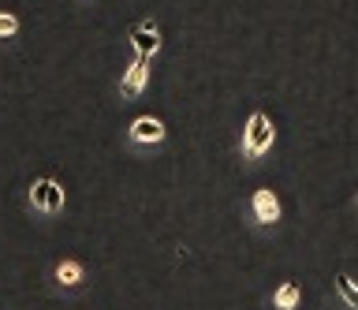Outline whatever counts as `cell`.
I'll use <instances>...</instances> for the list:
<instances>
[{
  "mask_svg": "<svg viewBox=\"0 0 358 310\" xmlns=\"http://www.w3.org/2000/svg\"><path fill=\"white\" fill-rule=\"evenodd\" d=\"M273 139H276L273 120H268L262 108H257V113H250V120H246V131H243V153H246V161H257V157H262V153L273 146Z\"/></svg>",
  "mask_w": 358,
  "mask_h": 310,
  "instance_id": "obj_1",
  "label": "cell"
},
{
  "mask_svg": "<svg viewBox=\"0 0 358 310\" xmlns=\"http://www.w3.org/2000/svg\"><path fill=\"white\" fill-rule=\"evenodd\" d=\"M30 206L34 209H41V213H49V217H56L64 209V187L56 183V180H34V187H30Z\"/></svg>",
  "mask_w": 358,
  "mask_h": 310,
  "instance_id": "obj_2",
  "label": "cell"
},
{
  "mask_svg": "<svg viewBox=\"0 0 358 310\" xmlns=\"http://www.w3.org/2000/svg\"><path fill=\"white\" fill-rule=\"evenodd\" d=\"M250 213L257 225H276L280 220V198L268 191V187H257L254 198H250Z\"/></svg>",
  "mask_w": 358,
  "mask_h": 310,
  "instance_id": "obj_3",
  "label": "cell"
},
{
  "mask_svg": "<svg viewBox=\"0 0 358 310\" xmlns=\"http://www.w3.org/2000/svg\"><path fill=\"white\" fill-rule=\"evenodd\" d=\"M127 135H131L134 146H157V142H164V124L157 116H138Z\"/></svg>",
  "mask_w": 358,
  "mask_h": 310,
  "instance_id": "obj_4",
  "label": "cell"
},
{
  "mask_svg": "<svg viewBox=\"0 0 358 310\" xmlns=\"http://www.w3.org/2000/svg\"><path fill=\"white\" fill-rule=\"evenodd\" d=\"M150 57H134V64L127 71H123V83H120V94L123 97H138L142 94V86H145V79H150Z\"/></svg>",
  "mask_w": 358,
  "mask_h": 310,
  "instance_id": "obj_5",
  "label": "cell"
},
{
  "mask_svg": "<svg viewBox=\"0 0 358 310\" xmlns=\"http://www.w3.org/2000/svg\"><path fill=\"white\" fill-rule=\"evenodd\" d=\"M131 45H134V57H157V49H161V34H157V27L145 19V23H138L131 30Z\"/></svg>",
  "mask_w": 358,
  "mask_h": 310,
  "instance_id": "obj_6",
  "label": "cell"
},
{
  "mask_svg": "<svg viewBox=\"0 0 358 310\" xmlns=\"http://www.w3.org/2000/svg\"><path fill=\"white\" fill-rule=\"evenodd\" d=\"M56 281H60L64 288H78L86 281V273H83V265H78L75 258H64L60 265H56Z\"/></svg>",
  "mask_w": 358,
  "mask_h": 310,
  "instance_id": "obj_7",
  "label": "cell"
},
{
  "mask_svg": "<svg viewBox=\"0 0 358 310\" xmlns=\"http://www.w3.org/2000/svg\"><path fill=\"white\" fill-rule=\"evenodd\" d=\"M299 299H302L299 284L284 281V284L276 288V295H273V307H276V310H295V307H299Z\"/></svg>",
  "mask_w": 358,
  "mask_h": 310,
  "instance_id": "obj_8",
  "label": "cell"
},
{
  "mask_svg": "<svg viewBox=\"0 0 358 310\" xmlns=\"http://www.w3.org/2000/svg\"><path fill=\"white\" fill-rule=\"evenodd\" d=\"M336 292L343 295V303H347V307H358V284H355L347 273H340V276H336Z\"/></svg>",
  "mask_w": 358,
  "mask_h": 310,
  "instance_id": "obj_9",
  "label": "cell"
},
{
  "mask_svg": "<svg viewBox=\"0 0 358 310\" xmlns=\"http://www.w3.org/2000/svg\"><path fill=\"white\" fill-rule=\"evenodd\" d=\"M19 34V19L11 12H0V38H15Z\"/></svg>",
  "mask_w": 358,
  "mask_h": 310,
  "instance_id": "obj_10",
  "label": "cell"
}]
</instances>
